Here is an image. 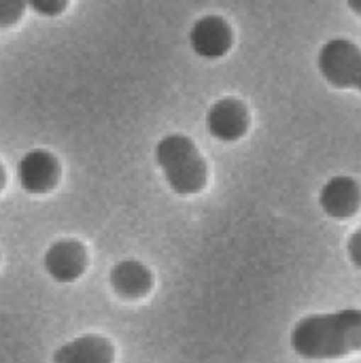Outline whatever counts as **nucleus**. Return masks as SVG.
Instances as JSON below:
<instances>
[{
    "instance_id": "obj_1",
    "label": "nucleus",
    "mask_w": 361,
    "mask_h": 363,
    "mask_svg": "<svg viewBox=\"0 0 361 363\" xmlns=\"http://www.w3.org/2000/svg\"><path fill=\"white\" fill-rule=\"evenodd\" d=\"M289 345L296 355L309 362L343 359L361 351V308H343L300 319Z\"/></svg>"
},
{
    "instance_id": "obj_2",
    "label": "nucleus",
    "mask_w": 361,
    "mask_h": 363,
    "mask_svg": "<svg viewBox=\"0 0 361 363\" xmlns=\"http://www.w3.org/2000/svg\"><path fill=\"white\" fill-rule=\"evenodd\" d=\"M155 162L174 194L196 196L206 187L209 166L189 136L166 134L155 145Z\"/></svg>"
},
{
    "instance_id": "obj_3",
    "label": "nucleus",
    "mask_w": 361,
    "mask_h": 363,
    "mask_svg": "<svg viewBox=\"0 0 361 363\" xmlns=\"http://www.w3.org/2000/svg\"><path fill=\"white\" fill-rule=\"evenodd\" d=\"M317 68L336 89L361 91V47L349 38L328 40L317 55Z\"/></svg>"
},
{
    "instance_id": "obj_4",
    "label": "nucleus",
    "mask_w": 361,
    "mask_h": 363,
    "mask_svg": "<svg viewBox=\"0 0 361 363\" xmlns=\"http://www.w3.org/2000/svg\"><path fill=\"white\" fill-rule=\"evenodd\" d=\"M189 45L196 55L204 60H219L230 53L234 32L221 15H204L189 30Z\"/></svg>"
},
{
    "instance_id": "obj_5",
    "label": "nucleus",
    "mask_w": 361,
    "mask_h": 363,
    "mask_svg": "<svg viewBox=\"0 0 361 363\" xmlns=\"http://www.w3.org/2000/svg\"><path fill=\"white\" fill-rule=\"evenodd\" d=\"M249 108L238 98H221L206 111V130L221 143H236L249 132Z\"/></svg>"
},
{
    "instance_id": "obj_6",
    "label": "nucleus",
    "mask_w": 361,
    "mask_h": 363,
    "mask_svg": "<svg viewBox=\"0 0 361 363\" xmlns=\"http://www.w3.org/2000/svg\"><path fill=\"white\" fill-rule=\"evenodd\" d=\"M60 179V162L47 149L28 151L17 164V181L28 194H45Z\"/></svg>"
},
{
    "instance_id": "obj_7",
    "label": "nucleus",
    "mask_w": 361,
    "mask_h": 363,
    "mask_svg": "<svg viewBox=\"0 0 361 363\" xmlns=\"http://www.w3.org/2000/svg\"><path fill=\"white\" fill-rule=\"evenodd\" d=\"M319 206L332 219H351L361 208V185L357 179L338 174L332 177L319 191Z\"/></svg>"
},
{
    "instance_id": "obj_8",
    "label": "nucleus",
    "mask_w": 361,
    "mask_h": 363,
    "mask_svg": "<svg viewBox=\"0 0 361 363\" xmlns=\"http://www.w3.org/2000/svg\"><path fill=\"white\" fill-rule=\"evenodd\" d=\"M87 266V251L79 240H60L45 253V270L57 283L77 281Z\"/></svg>"
},
{
    "instance_id": "obj_9",
    "label": "nucleus",
    "mask_w": 361,
    "mask_h": 363,
    "mask_svg": "<svg viewBox=\"0 0 361 363\" xmlns=\"http://www.w3.org/2000/svg\"><path fill=\"white\" fill-rule=\"evenodd\" d=\"M115 349L104 336L87 334L62 345L53 353V363H113Z\"/></svg>"
},
{
    "instance_id": "obj_10",
    "label": "nucleus",
    "mask_w": 361,
    "mask_h": 363,
    "mask_svg": "<svg viewBox=\"0 0 361 363\" xmlns=\"http://www.w3.org/2000/svg\"><path fill=\"white\" fill-rule=\"evenodd\" d=\"M111 287L128 300L143 298L151 291L153 287V274L151 270L136 262V259H123L111 270Z\"/></svg>"
},
{
    "instance_id": "obj_11",
    "label": "nucleus",
    "mask_w": 361,
    "mask_h": 363,
    "mask_svg": "<svg viewBox=\"0 0 361 363\" xmlns=\"http://www.w3.org/2000/svg\"><path fill=\"white\" fill-rule=\"evenodd\" d=\"M28 4L26 0H0V28H9L21 19Z\"/></svg>"
},
{
    "instance_id": "obj_12",
    "label": "nucleus",
    "mask_w": 361,
    "mask_h": 363,
    "mask_svg": "<svg viewBox=\"0 0 361 363\" xmlns=\"http://www.w3.org/2000/svg\"><path fill=\"white\" fill-rule=\"evenodd\" d=\"M70 0H26V4L40 17H57L66 11Z\"/></svg>"
},
{
    "instance_id": "obj_13",
    "label": "nucleus",
    "mask_w": 361,
    "mask_h": 363,
    "mask_svg": "<svg viewBox=\"0 0 361 363\" xmlns=\"http://www.w3.org/2000/svg\"><path fill=\"white\" fill-rule=\"evenodd\" d=\"M347 255H349L351 264L361 270V228L349 236V240H347Z\"/></svg>"
},
{
    "instance_id": "obj_14",
    "label": "nucleus",
    "mask_w": 361,
    "mask_h": 363,
    "mask_svg": "<svg viewBox=\"0 0 361 363\" xmlns=\"http://www.w3.org/2000/svg\"><path fill=\"white\" fill-rule=\"evenodd\" d=\"M347 6L361 17V0H347Z\"/></svg>"
},
{
    "instance_id": "obj_15",
    "label": "nucleus",
    "mask_w": 361,
    "mask_h": 363,
    "mask_svg": "<svg viewBox=\"0 0 361 363\" xmlns=\"http://www.w3.org/2000/svg\"><path fill=\"white\" fill-rule=\"evenodd\" d=\"M4 181H6V174H4V168H2V164H0V191H2V187H4Z\"/></svg>"
}]
</instances>
